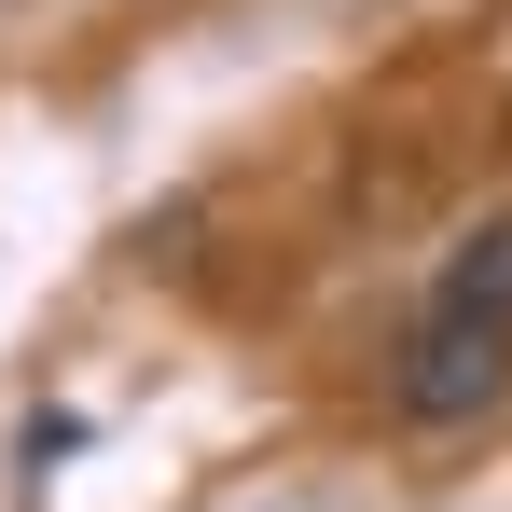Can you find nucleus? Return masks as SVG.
Here are the masks:
<instances>
[{
    "label": "nucleus",
    "instance_id": "nucleus-1",
    "mask_svg": "<svg viewBox=\"0 0 512 512\" xmlns=\"http://www.w3.org/2000/svg\"><path fill=\"white\" fill-rule=\"evenodd\" d=\"M499 388H512V333L499 319H416L402 333V374H388V402L416 429H471Z\"/></svg>",
    "mask_w": 512,
    "mask_h": 512
},
{
    "label": "nucleus",
    "instance_id": "nucleus-2",
    "mask_svg": "<svg viewBox=\"0 0 512 512\" xmlns=\"http://www.w3.org/2000/svg\"><path fill=\"white\" fill-rule=\"evenodd\" d=\"M429 319H499V333H512V208H499V222H471V236L443 250Z\"/></svg>",
    "mask_w": 512,
    "mask_h": 512
}]
</instances>
